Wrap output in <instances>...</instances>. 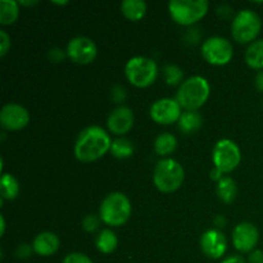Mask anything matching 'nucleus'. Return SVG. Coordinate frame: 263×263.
Here are the masks:
<instances>
[{"label": "nucleus", "mask_w": 263, "mask_h": 263, "mask_svg": "<svg viewBox=\"0 0 263 263\" xmlns=\"http://www.w3.org/2000/svg\"><path fill=\"white\" fill-rule=\"evenodd\" d=\"M213 167L222 175L230 174L241 161V152L238 144L230 139H221L213 146Z\"/></svg>", "instance_id": "obj_8"}, {"label": "nucleus", "mask_w": 263, "mask_h": 263, "mask_svg": "<svg viewBox=\"0 0 263 263\" xmlns=\"http://www.w3.org/2000/svg\"><path fill=\"white\" fill-rule=\"evenodd\" d=\"M262 107H263V105H262Z\"/></svg>", "instance_id": "obj_41"}, {"label": "nucleus", "mask_w": 263, "mask_h": 263, "mask_svg": "<svg viewBox=\"0 0 263 263\" xmlns=\"http://www.w3.org/2000/svg\"><path fill=\"white\" fill-rule=\"evenodd\" d=\"M35 4H37L36 0H33V2H20V5H35Z\"/></svg>", "instance_id": "obj_39"}, {"label": "nucleus", "mask_w": 263, "mask_h": 263, "mask_svg": "<svg viewBox=\"0 0 263 263\" xmlns=\"http://www.w3.org/2000/svg\"><path fill=\"white\" fill-rule=\"evenodd\" d=\"M110 97H112V100L117 104H121V103L125 102L126 99V89L121 85H115L110 90Z\"/></svg>", "instance_id": "obj_29"}, {"label": "nucleus", "mask_w": 263, "mask_h": 263, "mask_svg": "<svg viewBox=\"0 0 263 263\" xmlns=\"http://www.w3.org/2000/svg\"><path fill=\"white\" fill-rule=\"evenodd\" d=\"M148 5L144 0H123L121 3V12L127 20L140 21L146 14Z\"/></svg>", "instance_id": "obj_17"}, {"label": "nucleus", "mask_w": 263, "mask_h": 263, "mask_svg": "<svg viewBox=\"0 0 263 263\" xmlns=\"http://www.w3.org/2000/svg\"><path fill=\"white\" fill-rule=\"evenodd\" d=\"M10 49V36L5 30H0V57H4Z\"/></svg>", "instance_id": "obj_31"}, {"label": "nucleus", "mask_w": 263, "mask_h": 263, "mask_svg": "<svg viewBox=\"0 0 263 263\" xmlns=\"http://www.w3.org/2000/svg\"><path fill=\"white\" fill-rule=\"evenodd\" d=\"M185 180L184 167L174 158L161 159L156 164L153 172V182L162 193H174L182 185Z\"/></svg>", "instance_id": "obj_4"}, {"label": "nucleus", "mask_w": 263, "mask_h": 263, "mask_svg": "<svg viewBox=\"0 0 263 263\" xmlns=\"http://www.w3.org/2000/svg\"><path fill=\"white\" fill-rule=\"evenodd\" d=\"M210 9L207 0H171L168 12L172 20L181 26H192L202 20Z\"/></svg>", "instance_id": "obj_6"}, {"label": "nucleus", "mask_w": 263, "mask_h": 263, "mask_svg": "<svg viewBox=\"0 0 263 263\" xmlns=\"http://www.w3.org/2000/svg\"><path fill=\"white\" fill-rule=\"evenodd\" d=\"M118 239L115 231L110 229H103L99 234H98L97 239H95V247L98 251L103 254H110L117 249Z\"/></svg>", "instance_id": "obj_18"}, {"label": "nucleus", "mask_w": 263, "mask_h": 263, "mask_svg": "<svg viewBox=\"0 0 263 263\" xmlns=\"http://www.w3.org/2000/svg\"><path fill=\"white\" fill-rule=\"evenodd\" d=\"M246 62L251 68L263 71V39L251 43L246 51Z\"/></svg>", "instance_id": "obj_20"}, {"label": "nucleus", "mask_w": 263, "mask_h": 263, "mask_svg": "<svg viewBox=\"0 0 263 263\" xmlns=\"http://www.w3.org/2000/svg\"><path fill=\"white\" fill-rule=\"evenodd\" d=\"M248 263H263V251L261 249H254L249 253Z\"/></svg>", "instance_id": "obj_33"}, {"label": "nucleus", "mask_w": 263, "mask_h": 263, "mask_svg": "<svg viewBox=\"0 0 263 263\" xmlns=\"http://www.w3.org/2000/svg\"><path fill=\"white\" fill-rule=\"evenodd\" d=\"M131 211L133 207L127 195L121 192H115L103 199L99 208V216L103 222L108 226L118 228L127 222Z\"/></svg>", "instance_id": "obj_3"}, {"label": "nucleus", "mask_w": 263, "mask_h": 263, "mask_svg": "<svg viewBox=\"0 0 263 263\" xmlns=\"http://www.w3.org/2000/svg\"><path fill=\"white\" fill-rule=\"evenodd\" d=\"M5 234V218L4 215H0V235H4Z\"/></svg>", "instance_id": "obj_38"}, {"label": "nucleus", "mask_w": 263, "mask_h": 263, "mask_svg": "<svg viewBox=\"0 0 263 263\" xmlns=\"http://www.w3.org/2000/svg\"><path fill=\"white\" fill-rule=\"evenodd\" d=\"M221 263H246V259L240 256H230L223 259Z\"/></svg>", "instance_id": "obj_35"}, {"label": "nucleus", "mask_w": 263, "mask_h": 263, "mask_svg": "<svg viewBox=\"0 0 263 263\" xmlns=\"http://www.w3.org/2000/svg\"><path fill=\"white\" fill-rule=\"evenodd\" d=\"M181 109V105L176 99L162 98L151 105L149 115L152 120L159 125H171V123L179 122L182 115Z\"/></svg>", "instance_id": "obj_11"}, {"label": "nucleus", "mask_w": 263, "mask_h": 263, "mask_svg": "<svg viewBox=\"0 0 263 263\" xmlns=\"http://www.w3.org/2000/svg\"><path fill=\"white\" fill-rule=\"evenodd\" d=\"M20 15V2L2 0L0 2V23L3 26L13 25Z\"/></svg>", "instance_id": "obj_24"}, {"label": "nucleus", "mask_w": 263, "mask_h": 263, "mask_svg": "<svg viewBox=\"0 0 263 263\" xmlns=\"http://www.w3.org/2000/svg\"><path fill=\"white\" fill-rule=\"evenodd\" d=\"M20 194V182L13 175L4 174L2 175L0 180V198L7 200H13Z\"/></svg>", "instance_id": "obj_23"}, {"label": "nucleus", "mask_w": 263, "mask_h": 263, "mask_svg": "<svg viewBox=\"0 0 263 263\" xmlns=\"http://www.w3.org/2000/svg\"><path fill=\"white\" fill-rule=\"evenodd\" d=\"M66 57H67V51L63 50V49L58 48V46H55V48H51L50 50L48 51L49 61L53 62V63H59V62L63 61Z\"/></svg>", "instance_id": "obj_30"}, {"label": "nucleus", "mask_w": 263, "mask_h": 263, "mask_svg": "<svg viewBox=\"0 0 263 263\" xmlns=\"http://www.w3.org/2000/svg\"><path fill=\"white\" fill-rule=\"evenodd\" d=\"M62 263H94L91 261L89 256L84 253H80V252H73V253L67 254L63 258Z\"/></svg>", "instance_id": "obj_28"}, {"label": "nucleus", "mask_w": 263, "mask_h": 263, "mask_svg": "<svg viewBox=\"0 0 263 263\" xmlns=\"http://www.w3.org/2000/svg\"><path fill=\"white\" fill-rule=\"evenodd\" d=\"M54 4H58V5H64V4H68V2L67 0H64V2H53Z\"/></svg>", "instance_id": "obj_40"}, {"label": "nucleus", "mask_w": 263, "mask_h": 263, "mask_svg": "<svg viewBox=\"0 0 263 263\" xmlns=\"http://www.w3.org/2000/svg\"><path fill=\"white\" fill-rule=\"evenodd\" d=\"M202 123L203 118L198 113V110H185V112H182L177 125H179L181 133L190 135V134H194L195 131L199 130Z\"/></svg>", "instance_id": "obj_19"}, {"label": "nucleus", "mask_w": 263, "mask_h": 263, "mask_svg": "<svg viewBox=\"0 0 263 263\" xmlns=\"http://www.w3.org/2000/svg\"><path fill=\"white\" fill-rule=\"evenodd\" d=\"M100 221H102L100 216L86 215L84 217V220H82V229L86 233H94V231H97L99 229Z\"/></svg>", "instance_id": "obj_27"}, {"label": "nucleus", "mask_w": 263, "mask_h": 263, "mask_svg": "<svg viewBox=\"0 0 263 263\" xmlns=\"http://www.w3.org/2000/svg\"><path fill=\"white\" fill-rule=\"evenodd\" d=\"M177 148L176 136L170 133H162L154 140V152L161 157H167Z\"/></svg>", "instance_id": "obj_22"}, {"label": "nucleus", "mask_w": 263, "mask_h": 263, "mask_svg": "<svg viewBox=\"0 0 263 263\" xmlns=\"http://www.w3.org/2000/svg\"><path fill=\"white\" fill-rule=\"evenodd\" d=\"M125 76L134 86L148 87L156 81L158 76V66L156 61L148 57H133L126 62Z\"/></svg>", "instance_id": "obj_5"}, {"label": "nucleus", "mask_w": 263, "mask_h": 263, "mask_svg": "<svg viewBox=\"0 0 263 263\" xmlns=\"http://www.w3.org/2000/svg\"><path fill=\"white\" fill-rule=\"evenodd\" d=\"M134 144L131 143L128 139L126 138H117L112 141V145H110V153L116 157V158L125 159L128 158L134 154Z\"/></svg>", "instance_id": "obj_25"}, {"label": "nucleus", "mask_w": 263, "mask_h": 263, "mask_svg": "<svg viewBox=\"0 0 263 263\" xmlns=\"http://www.w3.org/2000/svg\"><path fill=\"white\" fill-rule=\"evenodd\" d=\"M67 57L76 64H89L97 58L98 48L94 40L86 36L72 37L67 44Z\"/></svg>", "instance_id": "obj_10"}, {"label": "nucleus", "mask_w": 263, "mask_h": 263, "mask_svg": "<svg viewBox=\"0 0 263 263\" xmlns=\"http://www.w3.org/2000/svg\"><path fill=\"white\" fill-rule=\"evenodd\" d=\"M33 248L30 244H20L15 249V256L20 259H27L30 258L31 254H32Z\"/></svg>", "instance_id": "obj_32"}, {"label": "nucleus", "mask_w": 263, "mask_h": 263, "mask_svg": "<svg viewBox=\"0 0 263 263\" xmlns=\"http://www.w3.org/2000/svg\"><path fill=\"white\" fill-rule=\"evenodd\" d=\"M202 55L212 66H225L233 59L234 49L222 36H211L202 44Z\"/></svg>", "instance_id": "obj_9"}, {"label": "nucleus", "mask_w": 263, "mask_h": 263, "mask_svg": "<svg viewBox=\"0 0 263 263\" xmlns=\"http://www.w3.org/2000/svg\"><path fill=\"white\" fill-rule=\"evenodd\" d=\"M254 84H256V87L259 90V91L263 92V71H259L258 73L254 77Z\"/></svg>", "instance_id": "obj_34"}, {"label": "nucleus", "mask_w": 263, "mask_h": 263, "mask_svg": "<svg viewBox=\"0 0 263 263\" xmlns=\"http://www.w3.org/2000/svg\"><path fill=\"white\" fill-rule=\"evenodd\" d=\"M213 222H215V225L217 226V228H223L226 223V220L222 217V216H216V218Z\"/></svg>", "instance_id": "obj_37"}, {"label": "nucleus", "mask_w": 263, "mask_h": 263, "mask_svg": "<svg viewBox=\"0 0 263 263\" xmlns=\"http://www.w3.org/2000/svg\"><path fill=\"white\" fill-rule=\"evenodd\" d=\"M163 76L167 84L171 86H177L185 81L184 71L177 64H166L163 68Z\"/></svg>", "instance_id": "obj_26"}, {"label": "nucleus", "mask_w": 263, "mask_h": 263, "mask_svg": "<svg viewBox=\"0 0 263 263\" xmlns=\"http://www.w3.org/2000/svg\"><path fill=\"white\" fill-rule=\"evenodd\" d=\"M112 141L109 134L103 127L87 126L77 136L73 146L74 157L84 163L98 161L110 151Z\"/></svg>", "instance_id": "obj_1"}, {"label": "nucleus", "mask_w": 263, "mask_h": 263, "mask_svg": "<svg viewBox=\"0 0 263 263\" xmlns=\"http://www.w3.org/2000/svg\"><path fill=\"white\" fill-rule=\"evenodd\" d=\"M216 193H217L218 198H220L223 203H226V204L233 203L234 199L236 198V194H238V186H236L235 180H234L233 177L226 176L225 175V176L217 182Z\"/></svg>", "instance_id": "obj_21"}, {"label": "nucleus", "mask_w": 263, "mask_h": 263, "mask_svg": "<svg viewBox=\"0 0 263 263\" xmlns=\"http://www.w3.org/2000/svg\"><path fill=\"white\" fill-rule=\"evenodd\" d=\"M218 14L223 15V17H229V14L231 13V8L229 7L228 4H222L220 8H218Z\"/></svg>", "instance_id": "obj_36"}, {"label": "nucleus", "mask_w": 263, "mask_h": 263, "mask_svg": "<svg viewBox=\"0 0 263 263\" xmlns=\"http://www.w3.org/2000/svg\"><path fill=\"white\" fill-rule=\"evenodd\" d=\"M259 240V231L252 222H240L233 230V244L236 251L251 253L256 249Z\"/></svg>", "instance_id": "obj_13"}, {"label": "nucleus", "mask_w": 263, "mask_h": 263, "mask_svg": "<svg viewBox=\"0 0 263 263\" xmlns=\"http://www.w3.org/2000/svg\"><path fill=\"white\" fill-rule=\"evenodd\" d=\"M134 121H135V117H134V112L131 110V108L126 107V105H118L108 116V130L115 135H125L133 128Z\"/></svg>", "instance_id": "obj_15"}, {"label": "nucleus", "mask_w": 263, "mask_h": 263, "mask_svg": "<svg viewBox=\"0 0 263 263\" xmlns=\"http://www.w3.org/2000/svg\"><path fill=\"white\" fill-rule=\"evenodd\" d=\"M200 249L208 258H222L228 251L226 236L218 229H210L200 238Z\"/></svg>", "instance_id": "obj_14"}, {"label": "nucleus", "mask_w": 263, "mask_h": 263, "mask_svg": "<svg viewBox=\"0 0 263 263\" xmlns=\"http://www.w3.org/2000/svg\"><path fill=\"white\" fill-rule=\"evenodd\" d=\"M262 28L261 17L252 9H241L231 23V35L239 44H251L257 40Z\"/></svg>", "instance_id": "obj_7"}, {"label": "nucleus", "mask_w": 263, "mask_h": 263, "mask_svg": "<svg viewBox=\"0 0 263 263\" xmlns=\"http://www.w3.org/2000/svg\"><path fill=\"white\" fill-rule=\"evenodd\" d=\"M59 238L51 231H44L35 236L32 241V248L36 254L41 257H49L59 249Z\"/></svg>", "instance_id": "obj_16"}, {"label": "nucleus", "mask_w": 263, "mask_h": 263, "mask_svg": "<svg viewBox=\"0 0 263 263\" xmlns=\"http://www.w3.org/2000/svg\"><path fill=\"white\" fill-rule=\"evenodd\" d=\"M211 94L210 82L203 76H192L179 86L175 99L182 109L198 110L205 104Z\"/></svg>", "instance_id": "obj_2"}, {"label": "nucleus", "mask_w": 263, "mask_h": 263, "mask_svg": "<svg viewBox=\"0 0 263 263\" xmlns=\"http://www.w3.org/2000/svg\"><path fill=\"white\" fill-rule=\"evenodd\" d=\"M30 122V113L23 105L7 103L0 109V125L7 131H18Z\"/></svg>", "instance_id": "obj_12"}]
</instances>
